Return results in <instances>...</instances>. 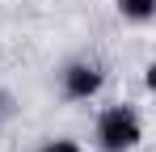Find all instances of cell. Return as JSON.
Returning <instances> with one entry per match:
<instances>
[{"label":"cell","mask_w":156,"mask_h":152,"mask_svg":"<svg viewBox=\"0 0 156 152\" xmlns=\"http://www.w3.org/2000/svg\"><path fill=\"white\" fill-rule=\"evenodd\" d=\"M139 139H144V118H139V110L127 106V101L105 106L101 114H97V123H93V144H97V152H135Z\"/></svg>","instance_id":"1"},{"label":"cell","mask_w":156,"mask_h":152,"mask_svg":"<svg viewBox=\"0 0 156 152\" xmlns=\"http://www.w3.org/2000/svg\"><path fill=\"white\" fill-rule=\"evenodd\" d=\"M105 89V68L97 59H68L59 68V93L68 101H93Z\"/></svg>","instance_id":"2"},{"label":"cell","mask_w":156,"mask_h":152,"mask_svg":"<svg viewBox=\"0 0 156 152\" xmlns=\"http://www.w3.org/2000/svg\"><path fill=\"white\" fill-rule=\"evenodd\" d=\"M118 4V17L131 25H148L156 17V0H114Z\"/></svg>","instance_id":"3"},{"label":"cell","mask_w":156,"mask_h":152,"mask_svg":"<svg viewBox=\"0 0 156 152\" xmlns=\"http://www.w3.org/2000/svg\"><path fill=\"white\" fill-rule=\"evenodd\" d=\"M38 152H84V148H80L72 135H55V139H42V144H38Z\"/></svg>","instance_id":"4"},{"label":"cell","mask_w":156,"mask_h":152,"mask_svg":"<svg viewBox=\"0 0 156 152\" xmlns=\"http://www.w3.org/2000/svg\"><path fill=\"white\" fill-rule=\"evenodd\" d=\"M0 101H4V85H0Z\"/></svg>","instance_id":"5"}]
</instances>
